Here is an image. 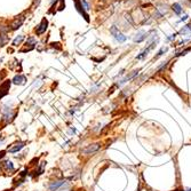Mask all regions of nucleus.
I'll use <instances>...</instances> for the list:
<instances>
[{
	"instance_id": "obj_1",
	"label": "nucleus",
	"mask_w": 191,
	"mask_h": 191,
	"mask_svg": "<svg viewBox=\"0 0 191 191\" xmlns=\"http://www.w3.org/2000/svg\"><path fill=\"white\" fill-rule=\"evenodd\" d=\"M110 33L112 34V37L115 38V40L119 43H125V41L127 40V37H126L121 31H119V29H118L116 25H112V26L110 28Z\"/></svg>"
},
{
	"instance_id": "obj_2",
	"label": "nucleus",
	"mask_w": 191,
	"mask_h": 191,
	"mask_svg": "<svg viewBox=\"0 0 191 191\" xmlns=\"http://www.w3.org/2000/svg\"><path fill=\"white\" fill-rule=\"evenodd\" d=\"M15 116H16V113L11 108H7V105H4V108H2V121L5 124H9L15 118Z\"/></svg>"
},
{
	"instance_id": "obj_3",
	"label": "nucleus",
	"mask_w": 191,
	"mask_h": 191,
	"mask_svg": "<svg viewBox=\"0 0 191 191\" xmlns=\"http://www.w3.org/2000/svg\"><path fill=\"white\" fill-rule=\"evenodd\" d=\"M100 148H101V144L100 143H93V144H89L86 148L83 149L81 150V153L83 155H92V153H95L96 151H98Z\"/></svg>"
},
{
	"instance_id": "obj_4",
	"label": "nucleus",
	"mask_w": 191,
	"mask_h": 191,
	"mask_svg": "<svg viewBox=\"0 0 191 191\" xmlns=\"http://www.w3.org/2000/svg\"><path fill=\"white\" fill-rule=\"evenodd\" d=\"M25 20V17H24V15H21V16H19V17H16L14 21L11 23V31H15V30H17V29H20L22 26V24H23V22Z\"/></svg>"
},
{
	"instance_id": "obj_5",
	"label": "nucleus",
	"mask_w": 191,
	"mask_h": 191,
	"mask_svg": "<svg viewBox=\"0 0 191 191\" xmlns=\"http://www.w3.org/2000/svg\"><path fill=\"white\" fill-rule=\"evenodd\" d=\"M47 28H48V20L46 19V17H43V21L40 22V24L37 26V29H36V34L37 36H40V34H43L46 32L47 30Z\"/></svg>"
},
{
	"instance_id": "obj_6",
	"label": "nucleus",
	"mask_w": 191,
	"mask_h": 191,
	"mask_svg": "<svg viewBox=\"0 0 191 191\" xmlns=\"http://www.w3.org/2000/svg\"><path fill=\"white\" fill-rule=\"evenodd\" d=\"M73 1H74V6H76V9L78 11V13H79L81 16H84V19H85L86 21L89 22V16H88V14L85 11V9L83 8L80 0H73Z\"/></svg>"
},
{
	"instance_id": "obj_7",
	"label": "nucleus",
	"mask_w": 191,
	"mask_h": 191,
	"mask_svg": "<svg viewBox=\"0 0 191 191\" xmlns=\"http://www.w3.org/2000/svg\"><path fill=\"white\" fill-rule=\"evenodd\" d=\"M138 71H140V69H138V70H134V71H132L129 74H127L124 79H121L120 81H118V84H117V86L118 87H120V86H123V85H125L126 83H127L128 80H130V79H133L135 76H138Z\"/></svg>"
},
{
	"instance_id": "obj_8",
	"label": "nucleus",
	"mask_w": 191,
	"mask_h": 191,
	"mask_svg": "<svg viewBox=\"0 0 191 191\" xmlns=\"http://www.w3.org/2000/svg\"><path fill=\"white\" fill-rule=\"evenodd\" d=\"M9 87H11V81L9 80H6L0 85V98H2L5 95H7V93L9 91Z\"/></svg>"
},
{
	"instance_id": "obj_9",
	"label": "nucleus",
	"mask_w": 191,
	"mask_h": 191,
	"mask_svg": "<svg viewBox=\"0 0 191 191\" xmlns=\"http://www.w3.org/2000/svg\"><path fill=\"white\" fill-rule=\"evenodd\" d=\"M148 38V33L144 31V30H140L138 31V33L134 36V43H142L144 41L145 39Z\"/></svg>"
},
{
	"instance_id": "obj_10",
	"label": "nucleus",
	"mask_w": 191,
	"mask_h": 191,
	"mask_svg": "<svg viewBox=\"0 0 191 191\" xmlns=\"http://www.w3.org/2000/svg\"><path fill=\"white\" fill-rule=\"evenodd\" d=\"M66 183V181L65 180H57V181H54L52 182L51 184H49V187H48V190L49 191H56L57 189H60L63 184Z\"/></svg>"
},
{
	"instance_id": "obj_11",
	"label": "nucleus",
	"mask_w": 191,
	"mask_h": 191,
	"mask_svg": "<svg viewBox=\"0 0 191 191\" xmlns=\"http://www.w3.org/2000/svg\"><path fill=\"white\" fill-rule=\"evenodd\" d=\"M13 84L15 85H24L26 83V77L23 76V74H16L14 78H13Z\"/></svg>"
},
{
	"instance_id": "obj_12",
	"label": "nucleus",
	"mask_w": 191,
	"mask_h": 191,
	"mask_svg": "<svg viewBox=\"0 0 191 191\" xmlns=\"http://www.w3.org/2000/svg\"><path fill=\"white\" fill-rule=\"evenodd\" d=\"M2 168L6 170V172H14V165H13V162H11V160H6V161H4L2 162Z\"/></svg>"
},
{
	"instance_id": "obj_13",
	"label": "nucleus",
	"mask_w": 191,
	"mask_h": 191,
	"mask_svg": "<svg viewBox=\"0 0 191 191\" xmlns=\"http://www.w3.org/2000/svg\"><path fill=\"white\" fill-rule=\"evenodd\" d=\"M14 145H15V147L8 149V151H9V152H11V153H15V152H17V151H20L21 149L24 148L25 142H19V143H16V144H14Z\"/></svg>"
},
{
	"instance_id": "obj_14",
	"label": "nucleus",
	"mask_w": 191,
	"mask_h": 191,
	"mask_svg": "<svg viewBox=\"0 0 191 191\" xmlns=\"http://www.w3.org/2000/svg\"><path fill=\"white\" fill-rule=\"evenodd\" d=\"M156 37H157V31H156L155 29L150 30V31L148 32V38H147L148 43H151L152 41H155V40H156Z\"/></svg>"
},
{
	"instance_id": "obj_15",
	"label": "nucleus",
	"mask_w": 191,
	"mask_h": 191,
	"mask_svg": "<svg viewBox=\"0 0 191 191\" xmlns=\"http://www.w3.org/2000/svg\"><path fill=\"white\" fill-rule=\"evenodd\" d=\"M172 9H173V11H174L176 15H181L182 11H183V8H182V6H181L179 2L173 4V5H172Z\"/></svg>"
},
{
	"instance_id": "obj_16",
	"label": "nucleus",
	"mask_w": 191,
	"mask_h": 191,
	"mask_svg": "<svg viewBox=\"0 0 191 191\" xmlns=\"http://www.w3.org/2000/svg\"><path fill=\"white\" fill-rule=\"evenodd\" d=\"M28 45H29L31 48H34V46L37 45V39H36L34 37H29L28 40L25 41V46H28Z\"/></svg>"
},
{
	"instance_id": "obj_17",
	"label": "nucleus",
	"mask_w": 191,
	"mask_h": 191,
	"mask_svg": "<svg viewBox=\"0 0 191 191\" xmlns=\"http://www.w3.org/2000/svg\"><path fill=\"white\" fill-rule=\"evenodd\" d=\"M23 40H24V36H23V34L17 36V37L13 40V46H19V45H21V43Z\"/></svg>"
},
{
	"instance_id": "obj_18",
	"label": "nucleus",
	"mask_w": 191,
	"mask_h": 191,
	"mask_svg": "<svg viewBox=\"0 0 191 191\" xmlns=\"http://www.w3.org/2000/svg\"><path fill=\"white\" fill-rule=\"evenodd\" d=\"M191 32V23L190 24H187L185 26H183V29L180 31V34L182 36H184V34H187V33H190Z\"/></svg>"
},
{
	"instance_id": "obj_19",
	"label": "nucleus",
	"mask_w": 191,
	"mask_h": 191,
	"mask_svg": "<svg viewBox=\"0 0 191 191\" xmlns=\"http://www.w3.org/2000/svg\"><path fill=\"white\" fill-rule=\"evenodd\" d=\"M167 49H168L167 47H162V48L160 49L159 52L157 53V55L155 56V60H157V58H159V57H160V56H161V55H164V53H166V52H167Z\"/></svg>"
},
{
	"instance_id": "obj_20",
	"label": "nucleus",
	"mask_w": 191,
	"mask_h": 191,
	"mask_svg": "<svg viewBox=\"0 0 191 191\" xmlns=\"http://www.w3.org/2000/svg\"><path fill=\"white\" fill-rule=\"evenodd\" d=\"M80 2H81V6H83V8L85 9V11H88L91 9V7H89V4L86 1V0H80Z\"/></svg>"
},
{
	"instance_id": "obj_21",
	"label": "nucleus",
	"mask_w": 191,
	"mask_h": 191,
	"mask_svg": "<svg viewBox=\"0 0 191 191\" xmlns=\"http://www.w3.org/2000/svg\"><path fill=\"white\" fill-rule=\"evenodd\" d=\"M46 161H43L41 164H40V166H39V168H38V170H37V175H40V174H43V167L46 166Z\"/></svg>"
},
{
	"instance_id": "obj_22",
	"label": "nucleus",
	"mask_w": 191,
	"mask_h": 191,
	"mask_svg": "<svg viewBox=\"0 0 191 191\" xmlns=\"http://www.w3.org/2000/svg\"><path fill=\"white\" fill-rule=\"evenodd\" d=\"M162 16H164V14H162L160 11H158V9H156L155 14H153V19H156V20H160Z\"/></svg>"
},
{
	"instance_id": "obj_23",
	"label": "nucleus",
	"mask_w": 191,
	"mask_h": 191,
	"mask_svg": "<svg viewBox=\"0 0 191 191\" xmlns=\"http://www.w3.org/2000/svg\"><path fill=\"white\" fill-rule=\"evenodd\" d=\"M191 51V47H188V48H185V49H183L182 52H180V53L176 54V56H183V55H185L187 53H189Z\"/></svg>"
},
{
	"instance_id": "obj_24",
	"label": "nucleus",
	"mask_w": 191,
	"mask_h": 191,
	"mask_svg": "<svg viewBox=\"0 0 191 191\" xmlns=\"http://www.w3.org/2000/svg\"><path fill=\"white\" fill-rule=\"evenodd\" d=\"M98 89H100V85L97 84V85H94L92 88H91V93H96V92H98Z\"/></svg>"
},
{
	"instance_id": "obj_25",
	"label": "nucleus",
	"mask_w": 191,
	"mask_h": 191,
	"mask_svg": "<svg viewBox=\"0 0 191 191\" xmlns=\"http://www.w3.org/2000/svg\"><path fill=\"white\" fill-rule=\"evenodd\" d=\"M176 36H177V33H173V34H170V37H167V39H166V40H167V41H170V40H174Z\"/></svg>"
},
{
	"instance_id": "obj_26",
	"label": "nucleus",
	"mask_w": 191,
	"mask_h": 191,
	"mask_svg": "<svg viewBox=\"0 0 191 191\" xmlns=\"http://www.w3.org/2000/svg\"><path fill=\"white\" fill-rule=\"evenodd\" d=\"M56 191H70V188H69V187H66L65 189H63V188H60V189H57Z\"/></svg>"
},
{
	"instance_id": "obj_27",
	"label": "nucleus",
	"mask_w": 191,
	"mask_h": 191,
	"mask_svg": "<svg viewBox=\"0 0 191 191\" xmlns=\"http://www.w3.org/2000/svg\"><path fill=\"white\" fill-rule=\"evenodd\" d=\"M188 20V15H184V16H182L181 17V20H180V22H183V21H187Z\"/></svg>"
},
{
	"instance_id": "obj_28",
	"label": "nucleus",
	"mask_w": 191,
	"mask_h": 191,
	"mask_svg": "<svg viewBox=\"0 0 191 191\" xmlns=\"http://www.w3.org/2000/svg\"><path fill=\"white\" fill-rule=\"evenodd\" d=\"M6 76V71H2V73H1V76H0V80L1 79H4V77Z\"/></svg>"
}]
</instances>
